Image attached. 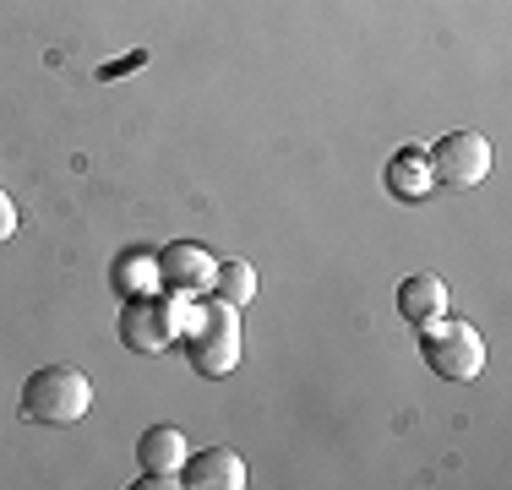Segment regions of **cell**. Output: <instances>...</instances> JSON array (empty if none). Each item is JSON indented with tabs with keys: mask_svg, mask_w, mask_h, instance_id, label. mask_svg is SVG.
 <instances>
[{
	"mask_svg": "<svg viewBox=\"0 0 512 490\" xmlns=\"http://www.w3.org/2000/svg\"><path fill=\"white\" fill-rule=\"evenodd\" d=\"M180 354L191 360V371L202 382H218L240 365V305L197 300V305H180Z\"/></svg>",
	"mask_w": 512,
	"mask_h": 490,
	"instance_id": "cell-1",
	"label": "cell"
},
{
	"mask_svg": "<svg viewBox=\"0 0 512 490\" xmlns=\"http://www.w3.org/2000/svg\"><path fill=\"white\" fill-rule=\"evenodd\" d=\"M17 409L28 425H77L82 414L93 409V382L77 371V365H44L33 371L17 392Z\"/></svg>",
	"mask_w": 512,
	"mask_h": 490,
	"instance_id": "cell-2",
	"label": "cell"
},
{
	"mask_svg": "<svg viewBox=\"0 0 512 490\" xmlns=\"http://www.w3.org/2000/svg\"><path fill=\"white\" fill-rule=\"evenodd\" d=\"M420 360L431 365L442 382H474L485 371V338L480 327L453 322V316H436L420 327Z\"/></svg>",
	"mask_w": 512,
	"mask_h": 490,
	"instance_id": "cell-3",
	"label": "cell"
},
{
	"mask_svg": "<svg viewBox=\"0 0 512 490\" xmlns=\"http://www.w3.org/2000/svg\"><path fill=\"white\" fill-rule=\"evenodd\" d=\"M425 169H431V186L469 191L491 175V142H485L480 131H447V137H436V147L425 153Z\"/></svg>",
	"mask_w": 512,
	"mask_h": 490,
	"instance_id": "cell-4",
	"label": "cell"
},
{
	"mask_svg": "<svg viewBox=\"0 0 512 490\" xmlns=\"http://www.w3.org/2000/svg\"><path fill=\"white\" fill-rule=\"evenodd\" d=\"M115 327H120V338H126V349L164 354V349H175V338H180V305L137 294V300H126V311H120Z\"/></svg>",
	"mask_w": 512,
	"mask_h": 490,
	"instance_id": "cell-5",
	"label": "cell"
},
{
	"mask_svg": "<svg viewBox=\"0 0 512 490\" xmlns=\"http://www.w3.org/2000/svg\"><path fill=\"white\" fill-rule=\"evenodd\" d=\"M246 458L235 447H202L180 463V485L191 490H246Z\"/></svg>",
	"mask_w": 512,
	"mask_h": 490,
	"instance_id": "cell-6",
	"label": "cell"
},
{
	"mask_svg": "<svg viewBox=\"0 0 512 490\" xmlns=\"http://www.w3.org/2000/svg\"><path fill=\"white\" fill-rule=\"evenodd\" d=\"M213 256L202 251V245H191V240H180V245H169L164 256H158V278H164L175 294H202L207 284H213Z\"/></svg>",
	"mask_w": 512,
	"mask_h": 490,
	"instance_id": "cell-7",
	"label": "cell"
},
{
	"mask_svg": "<svg viewBox=\"0 0 512 490\" xmlns=\"http://www.w3.org/2000/svg\"><path fill=\"white\" fill-rule=\"evenodd\" d=\"M137 463H142V474L175 480L180 463H186V431H175V425H148L137 441Z\"/></svg>",
	"mask_w": 512,
	"mask_h": 490,
	"instance_id": "cell-8",
	"label": "cell"
},
{
	"mask_svg": "<svg viewBox=\"0 0 512 490\" xmlns=\"http://www.w3.org/2000/svg\"><path fill=\"white\" fill-rule=\"evenodd\" d=\"M398 316L414 327H425V322H436V316H447V284L436 273H414L398 284Z\"/></svg>",
	"mask_w": 512,
	"mask_h": 490,
	"instance_id": "cell-9",
	"label": "cell"
},
{
	"mask_svg": "<svg viewBox=\"0 0 512 490\" xmlns=\"http://www.w3.org/2000/svg\"><path fill=\"white\" fill-rule=\"evenodd\" d=\"M207 294H218L224 305H251L256 300V267L246 262V256H224V262L213 267Z\"/></svg>",
	"mask_w": 512,
	"mask_h": 490,
	"instance_id": "cell-10",
	"label": "cell"
},
{
	"mask_svg": "<svg viewBox=\"0 0 512 490\" xmlns=\"http://www.w3.org/2000/svg\"><path fill=\"white\" fill-rule=\"evenodd\" d=\"M387 191H398L404 202H420L425 191H431V169H425L420 153H398L393 164H387Z\"/></svg>",
	"mask_w": 512,
	"mask_h": 490,
	"instance_id": "cell-11",
	"label": "cell"
},
{
	"mask_svg": "<svg viewBox=\"0 0 512 490\" xmlns=\"http://www.w3.org/2000/svg\"><path fill=\"white\" fill-rule=\"evenodd\" d=\"M153 278H158V256L153 251H126L115 262V289L126 294V300H131V289H148Z\"/></svg>",
	"mask_w": 512,
	"mask_h": 490,
	"instance_id": "cell-12",
	"label": "cell"
},
{
	"mask_svg": "<svg viewBox=\"0 0 512 490\" xmlns=\"http://www.w3.org/2000/svg\"><path fill=\"white\" fill-rule=\"evenodd\" d=\"M11 235H17V202L0 191V240H11Z\"/></svg>",
	"mask_w": 512,
	"mask_h": 490,
	"instance_id": "cell-13",
	"label": "cell"
}]
</instances>
